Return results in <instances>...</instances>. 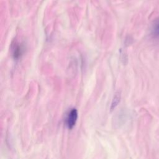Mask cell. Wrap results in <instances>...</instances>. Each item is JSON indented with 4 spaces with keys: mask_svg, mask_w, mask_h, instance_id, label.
<instances>
[{
    "mask_svg": "<svg viewBox=\"0 0 159 159\" xmlns=\"http://www.w3.org/2000/svg\"><path fill=\"white\" fill-rule=\"evenodd\" d=\"M78 119V111L76 109H72L68 113L66 119V124L68 129H72L76 122Z\"/></svg>",
    "mask_w": 159,
    "mask_h": 159,
    "instance_id": "1",
    "label": "cell"
},
{
    "mask_svg": "<svg viewBox=\"0 0 159 159\" xmlns=\"http://www.w3.org/2000/svg\"><path fill=\"white\" fill-rule=\"evenodd\" d=\"M120 93L117 92L114 94V98H113L112 101L111 106V111H113L116 107V106L118 105L119 102H120Z\"/></svg>",
    "mask_w": 159,
    "mask_h": 159,
    "instance_id": "3",
    "label": "cell"
},
{
    "mask_svg": "<svg viewBox=\"0 0 159 159\" xmlns=\"http://www.w3.org/2000/svg\"><path fill=\"white\" fill-rule=\"evenodd\" d=\"M152 35L155 39H159V19H156L152 24Z\"/></svg>",
    "mask_w": 159,
    "mask_h": 159,
    "instance_id": "2",
    "label": "cell"
}]
</instances>
